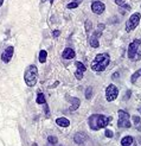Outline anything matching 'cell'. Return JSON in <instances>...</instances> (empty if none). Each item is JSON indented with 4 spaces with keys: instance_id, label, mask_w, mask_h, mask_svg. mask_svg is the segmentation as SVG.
Returning <instances> with one entry per match:
<instances>
[{
    "instance_id": "9c48e42d",
    "label": "cell",
    "mask_w": 141,
    "mask_h": 146,
    "mask_svg": "<svg viewBox=\"0 0 141 146\" xmlns=\"http://www.w3.org/2000/svg\"><path fill=\"white\" fill-rule=\"evenodd\" d=\"M75 65L77 68V70L75 71V77L77 80H82L83 78V74L85 71V65L82 62H75Z\"/></svg>"
},
{
    "instance_id": "4316f807",
    "label": "cell",
    "mask_w": 141,
    "mask_h": 146,
    "mask_svg": "<svg viewBox=\"0 0 141 146\" xmlns=\"http://www.w3.org/2000/svg\"><path fill=\"white\" fill-rule=\"evenodd\" d=\"M44 112H45L46 118H49V116H50V112H49V107H48V105H46V104L44 105Z\"/></svg>"
},
{
    "instance_id": "603a6c76",
    "label": "cell",
    "mask_w": 141,
    "mask_h": 146,
    "mask_svg": "<svg viewBox=\"0 0 141 146\" xmlns=\"http://www.w3.org/2000/svg\"><path fill=\"white\" fill-rule=\"evenodd\" d=\"M105 135L107 137V138H113L114 137V132L112 129H106L105 131Z\"/></svg>"
},
{
    "instance_id": "3957f363",
    "label": "cell",
    "mask_w": 141,
    "mask_h": 146,
    "mask_svg": "<svg viewBox=\"0 0 141 146\" xmlns=\"http://www.w3.org/2000/svg\"><path fill=\"white\" fill-rule=\"evenodd\" d=\"M37 77H38V69H37V67L33 64L28 65L25 70V74H24L25 83L28 87H33L37 83Z\"/></svg>"
},
{
    "instance_id": "6da1fadb",
    "label": "cell",
    "mask_w": 141,
    "mask_h": 146,
    "mask_svg": "<svg viewBox=\"0 0 141 146\" xmlns=\"http://www.w3.org/2000/svg\"><path fill=\"white\" fill-rule=\"evenodd\" d=\"M112 118H108L106 115L102 114H93L90 115L88 122H89V127H90L93 131H99L101 128H105L109 125Z\"/></svg>"
},
{
    "instance_id": "d6986e66",
    "label": "cell",
    "mask_w": 141,
    "mask_h": 146,
    "mask_svg": "<svg viewBox=\"0 0 141 146\" xmlns=\"http://www.w3.org/2000/svg\"><path fill=\"white\" fill-rule=\"evenodd\" d=\"M46 58H48V52L45 50H42L39 52V62L40 63H45L46 62Z\"/></svg>"
},
{
    "instance_id": "836d02e7",
    "label": "cell",
    "mask_w": 141,
    "mask_h": 146,
    "mask_svg": "<svg viewBox=\"0 0 141 146\" xmlns=\"http://www.w3.org/2000/svg\"><path fill=\"white\" fill-rule=\"evenodd\" d=\"M139 112H140V114H141V107H140V108H139Z\"/></svg>"
},
{
    "instance_id": "30bf717a",
    "label": "cell",
    "mask_w": 141,
    "mask_h": 146,
    "mask_svg": "<svg viewBox=\"0 0 141 146\" xmlns=\"http://www.w3.org/2000/svg\"><path fill=\"white\" fill-rule=\"evenodd\" d=\"M105 10H106V6H105V4L101 3V1H94L91 4V11L94 13H96V14L103 13V12H105Z\"/></svg>"
},
{
    "instance_id": "5b68a950",
    "label": "cell",
    "mask_w": 141,
    "mask_h": 146,
    "mask_svg": "<svg viewBox=\"0 0 141 146\" xmlns=\"http://www.w3.org/2000/svg\"><path fill=\"white\" fill-rule=\"evenodd\" d=\"M140 18H141L140 13L132 14V17L127 20V23H126V31L130 32V31L134 30V29H135V27L139 25V23H140Z\"/></svg>"
},
{
    "instance_id": "ac0fdd59",
    "label": "cell",
    "mask_w": 141,
    "mask_h": 146,
    "mask_svg": "<svg viewBox=\"0 0 141 146\" xmlns=\"http://www.w3.org/2000/svg\"><path fill=\"white\" fill-rule=\"evenodd\" d=\"M36 101H37V104H38V105H45V104H46L45 96H44V94H43L42 92L37 93V99H36Z\"/></svg>"
},
{
    "instance_id": "4fadbf2b",
    "label": "cell",
    "mask_w": 141,
    "mask_h": 146,
    "mask_svg": "<svg viewBox=\"0 0 141 146\" xmlns=\"http://www.w3.org/2000/svg\"><path fill=\"white\" fill-rule=\"evenodd\" d=\"M62 56H63V58H65V60H72V58H75L76 54L71 48H66V49H64Z\"/></svg>"
},
{
    "instance_id": "484cf974",
    "label": "cell",
    "mask_w": 141,
    "mask_h": 146,
    "mask_svg": "<svg viewBox=\"0 0 141 146\" xmlns=\"http://www.w3.org/2000/svg\"><path fill=\"white\" fill-rule=\"evenodd\" d=\"M90 30H91V21L90 20H87L85 21V31L89 32Z\"/></svg>"
},
{
    "instance_id": "44dd1931",
    "label": "cell",
    "mask_w": 141,
    "mask_h": 146,
    "mask_svg": "<svg viewBox=\"0 0 141 146\" xmlns=\"http://www.w3.org/2000/svg\"><path fill=\"white\" fill-rule=\"evenodd\" d=\"M91 96H93V88H91V87H88L87 90H85V98L88 100H90Z\"/></svg>"
},
{
    "instance_id": "1f68e13d",
    "label": "cell",
    "mask_w": 141,
    "mask_h": 146,
    "mask_svg": "<svg viewBox=\"0 0 141 146\" xmlns=\"http://www.w3.org/2000/svg\"><path fill=\"white\" fill-rule=\"evenodd\" d=\"M130 94H132V92H130V90H128V92H127V95H126V99H128V98L130 96Z\"/></svg>"
},
{
    "instance_id": "52a82bcc",
    "label": "cell",
    "mask_w": 141,
    "mask_h": 146,
    "mask_svg": "<svg viewBox=\"0 0 141 146\" xmlns=\"http://www.w3.org/2000/svg\"><path fill=\"white\" fill-rule=\"evenodd\" d=\"M139 42L135 39L134 42H132L129 46H128V57L130 60H134V57L136 56V54L139 52Z\"/></svg>"
},
{
    "instance_id": "8fae6325",
    "label": "cell",
    "mask_w": 141,
    "mask_h": 146,
    "mask_svg": "<svg viewBox=\"0 0 141 146\" xmlns=\"http://www.w3.org/2000/svg\"><path fill=\"white\" fill-rule=\"evenodd\" d=\"M101 31H95L94 35L91 36V38H90V46L91 48H99L100 46V43H99V38H100V36H101Z\"/></svg>"
},
{
    "instance_id": "9a60e30c",
    "label": "cell",
    "mask_w": 141,
    "mask_h": 146,
    "mask_svg": "<svg viewBox=\"0 0 141 146\" xmlns=\"http://www.w3.org/2000/svg\"><path fill=\"white\" fill-rule=\"evenodd\" d=\"M56 123L59 127H69L70 121L66 118H58V119H56Z\"/></svg>"
},
{
    "instance_id": "f1b7e54d",
    "label": "cell",
    "mask_w": 141,
    "mask_h": 146,
    "mask_svg": "<svg viewBox=\"0 0 141 146\" xmlns=\"http://www.w3.org/2000/svg\"><path fill=\"white\" fill-rule=\"evenodd\" d=\"M59 35H61V31H59V30H56V31H54V32H52V36H54L55 38H57Z\"/></svg>"
},
{
    "instance_id": "83f0119b",
    "label": "cell",
    "mask_w": 141,
    "mask_h": 146,
    "mask_svg": "<svg viewBox=\"0 0 141 146\" xmlns=\"http://www.w3.org/2000/svg\"><path fill=\"white\" fill-rule=\"evenodd\" d=\"M105 29H106V25H105V24H99V25H97V30L101 31V32L105 30Z\"/></svg>"
},
{
    "instance_id": "277c9868",
    "label": "cell",
    "mask_w": 141,
    "mask_h": 146,
    "mask_svg": "<svg viewBox=\"0 0 141 146\" xmlns=\"http://www.w3.org/2000/svg\"><path fill=\"white\" fill-rule=\"evenodd\" d=\"M130 115L126 112L120 109L118 111V121H117V126L118 128H129L132 126V122L129 121Z\"/></svg>"
},
{
    "instance_id": "d6a6232c",
    "label": "cell",
    "mask_w": 141,
    "mask_h": 146,
    "mask_svg": "<svg viewBox=\"0 0 141 146\" xmlns=\"http://www.w3.org/2000/svg\"><path fill=\"white\" fill-rule=\"evenodd\" d=\"M3 1H4V0H0V6H1V4H3Z\"/></svg>"
},
{
    "instance_id": "5bb4252c",
    "label": "cell",
    "mask_w": 141,
    "mask_h": 146,
    "mask_svg": "<svg viewBox=\"0 0 141 146\" xmlns=\"http://www.w3.org/2000/svg\"><path fill=\"white\" fill-rule=\"evenodd\" d=\"M121 145H122V146H135L134 138L130 137V135H127V137L122 138V140H121Z\"/></svg>"
},
{
    "instance_id": "7c38bea8",
    "label": "cell",
    "mask_w": 141,
    "mask_h": 146,
    "mask_svg": "<svg viewBox=\"0 0 141 146\" xmlns=\"http://www.w3.org/2000/svg\"><path fill=\"white\" fill-rule=\"evenodd\" d=\"M87 139H88V135L84 132H77L73 135V140H75L76 144H83L87 141Z\"/></svg>"
},
{
    "instance_id": "2e32d148",
    "label": "cell",
    "mask_w": 141,
    "mask_h": 146,
    "mask_svg": "<svg viewBox=\"0 0 141 146\" xmlns=\"http://www.w3.org/2000/svg\"><path fill=\"white\" fill-rule=\"evenodd\" d=\"M79 104H81V101H79V99H77V98H72L71 99V106H70V112H75L76 109L79 107Z\"/></svg>"
},
{
    "instance_id": "f546056e",
    "label": "cell",
    "mask_w": 141,
    "mask_h": 146,
    "mask_svg": "<svg viewBox=\"0 0 141 146\" xmlns=\"http://www.w3.org/2000/svg\"><path fill=\"white\" fill-rule=\"evenodd\" d=\"M114 1H115V4H116V5L122 6V5H123V3H124V0H114Z\"/></svg>"
},
{
    "instance_id": "ffe728a7",
    "label": "cell",
    "mask_w": 141,
    "mask_h": 146,
    "mask_svg": "<svg viewBox=\"0 0 141 146\" xmlns=\"http://www.w3.org/2000/svg\"><path fill=\"white\" fill-rule=\"evenodd\" d=\"M139 76H141V69H140V70H138V71H135L134 74L132 75V77H130V82H132V83H135Z\"/></svg>"
},
{
    "instance_id": "7402d4cb",
    "label": "cell",
    "mask_w": 141,
    "mask_h": 146,
    "mask_svg": "<svg viewBox=\"0 0 141 146\" xmlns=\"http://www.w3.org/2000/svg\"><path fill=\"white\" fill-rule=\"evenodd\" d=\"M48 141H49V144H51V145H57V143H58V139H57L56 137L50 135V137H48Z\"/></svg>"
},
{
    "instance_id": "d4e9b609",
    "label": "cell",
    "mask_w": 141,
    "mask_h": 146,
    "mask_svg": "<svg viewBox=\"0 0 141 146\" xmlns=\"http://www.w3.org/2000/svg\"><path fill=\"white\" fill-rule=\"evenodd\" d=\"M129 10H130V6L123 4V5L121 6V9H120V12H121V13H124V11H129Z\"/></svg>"
},
{
    "instance_id": "8992f818",
    "label": "cell",
    "mask_w": 141,
    "mask_h": 146,
    "mask_svg": "<svg viewBox=\"0 0 141 146\" xmlns=\"http://www.w3.org/2000/svg\"><path fill=\"white\" fill-rule=\"evenodd\" d=\"M117 95H118L117 87L115 84H109L107 87V89H106V99H107V101L113 102L114 100H116Z\"/></svg>"
},
{
    "instance_id": "cb8c5ba5",
    "label": "cell",
    "mask_w": 141,
    "mask_h": 146,
    "mask_svg": "<svg viewBox=\"0 0 141 146\" xmlns=\"http://www.w3.org/2000/svg\"><path fill=\"white\" fill-rule=\"evenodd\" d=\"M78 5H79V4H77L76 1H73V3L68 4V6H66V7H68L69 10H72V9H76V7H78Z\"/></svg>"
},
{
    "instance_id": "e0dca14e",
    "label": "cell",
    "mask_w": 141,
    "mask_h": 146,
    "mask_svg": "<svg viewBox=\"0 0 141 146\" xmlns=\"http://www.w3.org/2000/svg\"><path fill=\"white\" fill-rule=\"evenodd\" d=\"M132 120H133V123H134V126L138 131H141V119L140 116L138 115H133L132 116Z\"/></svg>"
},
{
    "instance_id": "ba28073f",
    "label": "cell",
    "mask_w": 141,
    "mask_h": 146,
    "mask_svg": "<svg viewBox=\"0 0 141 146\" xmlns=\"http://www.w3.org/2000/svg\"><path fill=\"white\" fill-rule=\"evenodd\" d=\"M13 46H7L4 52L1 54V60L5 62V63H9L11 60H12V56H13Z\"/></svg>"
},
{
    "instance_id": "7a4b0ae2",
    "label": "cell",
    "mask_w": 141,
    "mask_h": 146,
    "mask_svg": "<svg viewBox=\"0 0 141 146\" xmlns=\"http://www.w3.org/2000/svg\"><path fill=\"white\" fill-rule=\"evenodd\" d=\"M109 62H110V57L108 54H97L91 63V69L94 71L101 72L103 70H106Z\"/></svg>"
},
{
    "instance_id": "4dcf8cb0",
    "label": "cell",
    "mask_w": 141,
    "mask_h": 146,
    "mask_svg": "<svg viewBox=\"0 0 141 146\" xmlns=\"http://www.w3.org/2000/svg\"><path fill=\"white\" fill-rule=\"evenodd\" d=\"M136 55H138V56H135V57H134V61H139L140 58H141V51H140V52H138Z\"/></svg>"
}]
</instances>
